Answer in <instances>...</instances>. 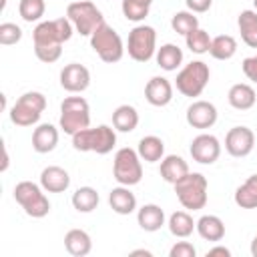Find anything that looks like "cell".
I'll return each mask as SVG.
<instances>
[{
	"label": "cell",
	"instance_id": "obj_22",
	"mask_svg": "<svg viewBox=\"0 0 257 257\" xmlns=\"http://www.w3.org/2000/svg\"><path fill=\"white\" fill-rule=\"evenodd\" d=\"M108 205L118 215H131L137 209V197H135V193H131L128 187L120 185L108 193Z\"/></svg>",
	"mask_w": 257,
	"mask_h": 257
},
{
	"label": "cell",
	"instance_id": "obj_29",
	"mask_svg": "<svg viewBox=\"0 0 257 257\" xmlns=\"http://www.w3.org/2000/svg\"><path fill=\"white\" fill-rule=\"evenodd\" d=\"M235 52H237V40L231 34H219V36L211 38L209 54L215 60H229L235 56Z\"/></svg>",
	"mask_w": 257,
	"mask_h": 257
},
{
	"label": "cell",
	"instance_id": "obj_45",
	"mask_svg": "<svg viewBox=\"0 0 257 257\" xmlns=\"http://www.w3.org/2000/svg\"><path fill=\"white\" fill-rule=\"evenodd\" d=\"M2 171H6L8 169V151H6V147H4V161H2V167H0Z\"/></svg>",
	"mask_w": 257,
	"mask_h": 257
},
{
	"label": "cell",
	"instance_id": "obj_30",
	"mask_svg": "<svg viewBox=\"0 0 257 257\" xmlns=\"http://www.w3.org/2000/svg\"><path fill=\"white\" fill-rule=\"evenodd\" d=\"M98 201H100L98 191L92 187H78L72 193V207L78 213H92L98 207Z\"/></svg>",
	"mask_w": 257,
	"mask_h": 257
},
{
	"label": "cell",
	"instance_id": "obj_18",
	"mask_svg": "<svg viewBox=\"0 0 257 257\" xmlns=\"http://www.w3.org/2000/svg\"><path fill=\"white\" fill-rule=\"evenodd\" d=\"M58 145V128L50 122H42L32 133V149L40 155L54 151Z\"/></svg>",
	"mask_w": 257,
	"mask_h": 257
},
{
	"label": "cell",
	"instance_id": "obj_43",
	"mask_svg": "<svg viewBox=\"0 0 257 257\" xmlns=\"http://www.w3.org/2000/svg\"><path fill=\"white\" fill-rule=\"evenodd\" d=\"M131 255H145V257H151L153 253H151L149 249H135V251H131Z\"/></svg>",
	"mask_w": 257,
	"mask_h": 257
},
{
	"label": "cell",
	"instance_id": "obj_40",
	"mask_svg": "<svg viewBox=\"0 0 257 257\" xmlns=\"http://www.w3.org/2000/svg\"><path fill=\"white\" fill-rule=\"evenodd\" d=\"M241 68H243V74H245L251 82L257 84V54H255V56H247V58L243 60Z\"/></svg>",
	"mask_w": 257,
	"mask_h": 257
},
{
	"label": "cell",
	"instance_id": "obj_26",
	"mask_svg": "<svg viewBox=\"0 0 257 257\" xmlns=\"http://www.w3.org/2000/svg\"><path fill=\"white\" fill-rule=\"evenodd\" d=\"M237 26L241 32V40L249 48H257V12L255 10H243L237 18Z\"/></svg>",
	"mask_w": 257,
	"mask_h": 257
},
{
	"label": "cell",
	"instance_id": "obj_42",
	"mask_svg": "<svg viewBox=\"0 0 257 257\" xmlns=\"http://www.w3.org/2000/svg\"><path fill=\"white\" fill-rule=\"evenodd\" d=\"M217 255H221V257H231V251H229L227 247H223V245L211 247V249L207 251V257H217Z\"/></svg>",
	"mask_w": 257,
	"mask_h": 257
},
{
	"label": "cell",
	"instance_id": "obj_7",
	"mask_svg": "<svg viewBox=\"0 0 257 257\" xmlns=\"http://www.w3.org/2000/svg\"><path fill=\"white\" fill-rule=\"evenodd\" d=\"M46 108V96L38 90L24 92L10 108V120L16 126H32L40 120Z\"/></svg>",
	"mask_w": 257,
	"mask_h": 257
},
{
	"label": "cell",
	"instance_id": "obj_3",
	"mask_svg": "<svg viewBox=\"0 0 257 257\" xmlns=\"http://www.w3.org/2000/svg\"><path fill=\"white\" fill-rule=\"evenodd\" d=\"M14 201L32 219H42L50 211V201L44 195L42 185H36L32 181H20V183H16V187H14Z\"/></svg>",
	"mask_w": 257,
	"mask_h": 257
},
{
	"label": "cell",
	"instance_id": "obj_33",
	"mask_svg": "<svg viewBox=\"0 0 257 257\" xmlns=\"http://www.w3.org/2000/svg\"><path fill=\"white\" fill-rule=\"evenodd\" d=\"M153 6V0H122V16L131 22H141L149 16V10Z\"/></svg>",
	"mask_w": 257,
	"mask_h": 257
},
{
	"label": "cell",
	"instance_id": "obj_11",
	"mask_svg": "<svg viewBox=\"0 0 257 257\" xmlns=\"http://www.w3.org/2000/svg\"><path fill=\"white\" fill-rule=\"evenodd\" d=\"M72 32H74V26L64 16V18L38 22L36 28L32 30V40H34V46H54V44H64L66 40H70Z\"/></svg>",
	"mask_w": 257,
	"mask_h": 257
},
{
	"label": "cell",
	"instance_id": "obj_23",
	"mask_svg": "<svg viewBox=\"0 0 257 257\" xmlns=\"http://www.w3.org/2000/svg\"><path fill=\"white\" fill-rule=\"evenodd\" d=\"M64 247L70 255L74 257H84L90 253L92 249V241H90V235L82 229H70L66 235H64Z\"/></svg>",
	"mask_w": 257,
	"mask_h": 257
},
{
	"label": "cell",
	"instance_id": "obj_14",
	"mask_svg": "<svg viewBox=\"0 0 257 257\" xmlns=\"http://www.w3.org/2000/svg\"><path fill=\"white\" fill-rule=\"evenodd\" d=\"M90 84V72L80 62H70L60 70V86L68 92H82Z\"/></svg>",
	"mask_w": 257,
	"mask_h": 257
},
{
	"label": "cell",
	"instance_id": "obj_16",
	"mask_svg": "<svg viewBox=\"0 0 257 257\" xmlns=\"http://www.w3.org/2000/svg\"><path fill=\"white\" fill-rule=\"evenodd\" d=\"M145 98L153 106H167L173 100V84L165 76H153L145 84Z\"/></svg>",
	"mask_w": 257,
	"mask_h": 257
},
{
	"label": "cell",
	"instance_id": "obj_46",
	"mask_svg": "<svg viewBox=\"0 0 257 257\" xmlns=\"http://www.w3.org/2000/svg\"><path fill=\"white\" fill-rule=\"evenodd\" d=\"M253 6H255V12H257V0H253Z\"/></svg>",
	"mask_w": 257,
	"mask_h": 257
},
{
	"label": "cell",
	"instance_id": "obj_5",
	"mask_svg": "<svg viewBox=\"0 0 257 257\" xmlns=\"http://www.w3.org/2000/svg\"><path fill=\"white\" fill-rule=\"evenodd\" d=\"M60 128L66 135H76L78 131L90 126V106L82 96H66L60 102Z\"/></svg>",
	"mask_w": 257,
	"mask_h": 257
},
{
	"label": "cell",
	"instance_id": "obj_8",
	"mask_svg": "<svg viewBox=\"0 0 257 257\" xmlns=\"http://www.w3.org/2000/svg\"><path fill=\"white\" fill-rule=\"evenodd\" d=\"M66 18L72 22L74 32L80 36H90L102 22V12L90 0H74L66 6Z\"/></svg>",
	"mask_w": 257,
	"mask_h": 257
},
{
	"label": "cell",
	"instance_id": "obj_4",
	"mask_svg": "<svg viewBox=\"0 0 257 257\" xmlns=\"http://www.w3.org/2000/svg\"><path fill=\"white\" fill-rule=\"evenodd\" d=\"M90 46L98 54V58L102 62H106V64L118 62L122 58L124 50H126L124 44H122V38L118 36V32L110 24H106V22H102L90 34Z\"/></svg>",
	"mask_w": 257,
	"mask_h": 257
},
{
	"label": "cell",
	"instance_id": "obj_28",
	"mask_svg": "<svg viewBox=\"0 0 257 257\" xmlns=\"http://www.w3.org/2000/svg\"><path fill=\"white\" fill-rule=\"evenodd\" d=\"M155 56H157V64L167 72L177 70L181 66V62H183V50L177 44H171V42H167L161 48H157Z\"/></svg>",
	"mask_w": 257,
	"mask_h": 257
},
{
	"label": "cell",
	"instance_id": "obj_19",
	"mask_svg": "<svg viewBox=\"0 0 257 257\" xmlns=\"http://www.w3.org/2000/svg\"><path fill=\"white\" fill-rule=\"evenodd\" d=\"M137 223L143 231L155 233L165 225V211L155 203H147L137 211Z\"/></svg>",
	"mask_w": 257,
	"mask_h": 257
},
{
	"label": "cell",
	"instance_id": "obj_37",
	"mask_svg": "<svg viewBox=\"0 0 257 257\" xmlns=\"http://www.w3.org/2000/svg\"><path fill=\"white\" fill-rule=\"evenodd\" d=\"M22 38V28L14 22H2L0 24V44L2 46H12L20 42Z\"/></svg>",
	"mask_w": 257,
	"mask_h": 257
},
{
	"label": "cell",
	"instance_id": "obj_36",
	"mask_svg": "<svg viewBox=\"0 0 257 257\" xmlns=\"http://www.w3.org/2000/svg\"><path fill=\"white\" fill-rule=\"evenodd\" d=\"M185 42H187V48L195 54H205L211 48V36L203 28H195L193 32H189L185 36Z\"/></svg>",
	"mask_w": 257,
	"mask_h": 257
},
{
	"label": "cell",
	"instance_id": "obj_6",
	"mask_svg": "<svg viewBox=\"0 0 257 257\" xmlns=\"http://www.w3.org/2000/svg\"><path fill=\"white\" fill-rule=\"evenodd\" d=\"M209 76H211V70L203 60H191L179 70L175 78V86L183 96L195 98L205 90Z\"/></svg>",
	"mask_w": 257,
	"mask_h": 257
},
{
	"label": "cell",
	"instance_id": "obj_34",
	"mask_svg": "<svg viewBox=\"0 0 257 257\" xmlns=\"http://www.w3.org/2000/svg\"><path fill=\"white\" fill-rule=\"evenodd\" d=\"M171 28H173L177 34L187 36L189 32H193L195 28H199V18H197L195 12H191V10L175 12L173 18H171Z\"/></svg>",
	"mask_w": 257,
	"mask_h": 257
},
{
	"label": "cell",
	"instance_id": "obj_39",
	"mask_svg": "<svg viewBox=\"0 0 257 257\" xmlns=\"http://www.w3.org/2000/svg\"><path fill=\"white\" fill-rule=\"evenodd\" d=\"M195 247H193V243H189V241H179V243H175L173 247H171V251H169V257H195Z\"/></svg>",
	"mask_w": 257,
	"mask_h": 257
},
{
	"label": "cell",
	"instance_id": "obj_41",
	"mask_svg": "<svg viewBox=\"0 0 257 257\" xmlns=\"http://www.w3.org/2000/svg\"><path fill=\"white\" fill-rule=\"evenodd\" d=\"M187 2V8L195 14H201V12H207L213 4V0H185Z\"/></svg>",
	"mask_w": 257,
	"mask_h": 257
},
{
	"label": "cell",
	"instance_id": "obj_44",
	"mask_svg": "<svg viewBox=\"0 0 257 257\" xmlns=\"http://www.w3.org/2000/svg\"><path fill=\"white\" fill-rule=\"evenodd\" d=\"M251 255L253 257H257V235L253 237V241H251Z\"/></svg>",
	"mask_w": 257,
	"mask_h": 257
},
{
	"label": "cell",
	"instance_id": "obj_24",
	"mask_svg": "<svg viewBox=\"0 0 257 257\" xmlns=\"http://www.w3.org/2000/svg\"><path fill=\"white\" fill-rule=\"evenodd\" d=\"M197 233L201 235V239L217 243L225 237V223L217 215H203L197 221Z\"/></svg>",
	"mask_w": 257,
	"mask_h": 257
},
{
	"label": "cell",
	"instance_id": "obj_10",
	"mask_svg": "<svg viewBox=\"0 0 257 257\" xmlns=\"http://www.w3.org/2000/svg\"><path fill=\"white\" fill-rule=\"evenodd\" d=\"M126 52L137 62H149L157 54V32L149 24H137L128 32Z\"/></svg>",
	"mask_w": 257,
	"mask_h": 257
},
{
	"label": "cell",
	"instance_id": "obj_13",
	"mask_svg": "<svg viewBox=\"0 0 257 257\" xmlns=\"http://www.w3.org/2000/svg\"><path fill=\"white\" fill-rule=\"evenodd\" d=\"M255 147V135L249 126H233L225 135V151L231 157H247Z\"/></svg>",
	"mask_w": 257,
	"mask_h": 257
},
{
	"label": "cell",
	"instance_id": "obj_1",
	"mask_svg": "<svg viewBox=\"0 0 257 257\" xmlns=\"http://www.w3.org/2000/svg\"><path fill=\"white\" fill-rule=\"evenodd\" d=\"M114 145H116V133L108 124L86 126L76 135H72V147L80 153L106 155L114 149Z\"/></svg>",
	"mask_w": 257,
	"mask_h": 257
},
{
	"label": "cell",
	"instance_id": "obj_9",
	"mask_svg": "<svg viewBox=\"0 0 257 257\" xmlns=\"http://www.w3.org/2000/svg\"><path fill=\"white\" fill-rule=\"evenodd\" d=\"M141 157L135 149L131 147H122L116 151L114 155V163H112V175H114V181L118 185H124V187H133V185H139L141 179H143V165H141Z\"/></svg>",
	"mask_w": 257,
	"mask_h": 257
},
{
	"label": "cell",
	"instance_id": "obj_31",
	"mask_svg": "<svg viewBox=\"0 0 257 257\" xmlns=\"http://www.w3.org/2000/svg\"><path fill=\"white\" fill-rule=\"evenodd\" d=\"M235 203L241 209H257V175H251L235 191Z\"/></svg>",
	"mask_w": 257,
	"mask_h": 257
},
{
	"label": "cell",
	"instance_id": "obj_17",
	"mask_svg": "<svg viewBox=\"0 0 257 257\" xmlns=\"http://www.w3.org/2000/svg\"><path fill=\"white\" fill-rule=\"evenodd\" d=\"M40 185L48 193H64L70 187V175L62 167L50 165V167L42 169V173H40Z\"/></svg>",
	"mask_w": 257,
	"mask_h": 257
},
{
	"label": "cell",
	"instance_id": "obj_38",
	"mask_svg": "<svg viewBox=\"0 0 257 257\" xmlns=\"http://www.w3.org/2000/svg\"><path fill=\"white\" fill-rule=\"evenodd\" d=\"M34 54L40 62H46V64H52L60 58L62 54V44H54V46H34Z\"/></svg>",
	"mask_w": 257,
	"mask_h": 257
},
{
	"label": "cell",
	"instance_id": "obj_2",
	"mask_svg": "<svg viewBox=\"0 0 257 257\" xmlns=\"http://www.w3.org/2000/svg\"><path fill=\"white\" fill-rule=\"evenodd\" d=\"M175 195L179 199V203L189 209V211H199L207 205V179L201 173H187L181 181H177L175 185Z\"/></svg>",
	"mask_w": 257,
	"mask_h": 257
},
{
	"label": "cell",
	"instance_id": "obj_15",
	"mask_svg": "<svg viewBox=\"0 0 257 257\" xmlns=\"http://www.w3.org/2000/svg\"><path fill=\"white\" fill-rule=\"evenodd\" d=\"M187 122L193 126V128H211L215 122H217V106L209 100H195L189 104L187 108Z\"/></svg>",
	"mask_w": 257,
	"mask_h": 257
},
{
	"label": "cell",
	"instance_id": "obj_25",
	"mask_svg": "<svg viewBox=\"0 0 257 257\" xmlns=\"http://www.w3.org/2000/svg\"><path fill=\"white\" fill-rule=\"evenodd\" d=\"M139 124V112L133 104H120L112 112V126L120 133H133Z\"/></svg>",
	"mask_w": 257,
	"mask_h": 257
},
{
	"label": "cell",
	"instance_id": "obj_32",
	"mask_svg": "<svg viewBox=\"0 0 257 257\" xmlns=\"http://www.w3.org/2000/svg\"><path fill=\"white\" fill-rule=\"evenodd\" d=\"M169 231H171V235H175V237H181V239H185V237H189L191 233H193V229H197V223L193 221V217L187 213V211H175L171 217H169Z\"/></svg>",
	"mask_w": 257,
	"mask_h": 257
},
{
	"label": "cell",
	"instance_id": "obj_27",
	"mask_svg": "<svg viewBox=\"0 0 257 257\" xmlns=\"http://www.w3.org/2000/svg\"><path fill=\"white\" fill-rule=\"evenodd\" d=\"M139 157L147 163H157L165 157V143L155 137V135H147L139 141V149H137Z\"/></svg>",
	"mask_w": 257,
	"mask_h": 257
},
{
	"label": "cell",
	"instance_id": "obj_12",
	"mask_svg": "<svg viewBox=\"0 0 257 257\" xmlns=\"http://www.w3.org/2000/svg\"><path fill=\"white\" fill-rule=\"evenodd\" d=\"M189 153H191L193 161H197L201 165H213L221 155V143H219L217 137L203 133V135H197L191 141Z\"/></svg>",
	"mask_w": 257,
	"mask_h": 257
},
{
	"label": "cell",
	"instance_id": "obj_35",
	"mask_svg": "<svg viewBox=\"0 0 257 257\" xmlns=\"http://www.w3.org/2000/svg\"><path fill=\"white\" fill-rule=\"evenodd\" d=\"M46 12L44 0H20L18 2V14L24 22H38Z\"/></svg>",
	"mask_w": 257,
	"mask_h": 257
},
{
	"label": "cell",
	"instance_id": "obj_20",
	"mask_svg": "<svg viewBox=\"0 0 257 257\" xmlns=\"http://www.w3.org/2000/svg\"><path fill=\"white\" fill-rule=\"evenodd\" d=\"M159 173H161L163 181L175 185L177 181H181V179L189 173V165H187V161H185L183 157H179V155H167V157L161 159V169H159Z\"/></svg>",
	"mask_w": 257,
	"mask_h": 257
},
{
	"label": "cell",
	"instance_id": "obj_21",
	"mask_svg": "<svg viewBox=\"0 0 257 257\" xmlns=\"http://www.w3.org/2000/svg\"><path fill=\"white\" fill-rule=\"evenodd\" d=\"M227 100H229V104H231L233 108H237V110H249V108L255 106L257 96H255V90H253L251 84H247V82H237V84H233V86L229 88Z\"/></svg>",
	"mask_w": 257,
	"mask_h": 257
}]
</instances>
